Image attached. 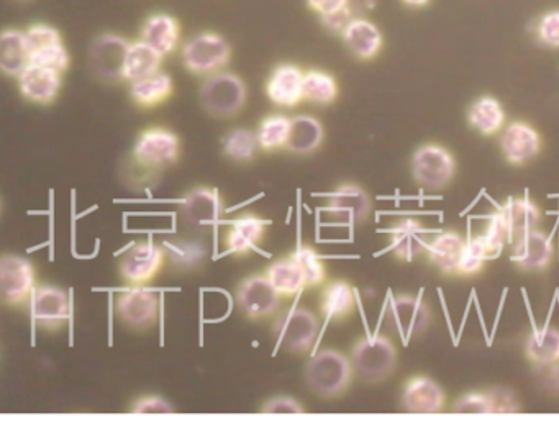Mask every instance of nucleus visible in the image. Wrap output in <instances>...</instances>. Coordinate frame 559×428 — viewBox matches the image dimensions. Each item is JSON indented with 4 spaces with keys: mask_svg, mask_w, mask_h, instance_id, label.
Returning <instances> with one entry per match:
<instances>
[{
    "mask_svg": "<svg viewBox=\"0 0 559 428\" xmlns=\"http://www.w3.org/2000/svg\"><path fill=\"white\" fill-rule=\"evenodd\" d=\"M355 376L351 358L341 351L325 348L305 366V383L310 391L323 399H337L343 396Z\"/></svg>",
    "mask_w": 559,
    "mask_h": 428,
    "instance_id": "obj_1",
    "label": "nucleus"
},
{
    "mask_svg": "<svg viewBox=\"0 0 559 428\" xmlns=\"http://www.w3.org/2000/svg\"><path fill=\"white\" fill-rule=\"evenodd\" d=\"M248 99L245 81L233 73L210 74L200 86V104L215 119H233Z\"/></svg>",
    "mask_w": 559,
    "mask_h": 428,
    "instance_id": "obj_2",
    "label": "nucleus"
},
{
    "mask_svg": "<svg viewBox=\"0 0 559 428\" xmlns=\"http://www.w3.org/2000/svg\"><path fill=\"white\" fill-rule=\"evenodd\" d=\"M355 374L364 383H381L391 378L397 366V348L386 335L360 338L351 350Z\"/></svg>",
    "mask_w": 559,
    "mask_h": 428,
    "instance_id": "obj_3",
    "label": "nucleus"
},
{
    "mask_svg": "<svg viewBox=\"0 0 559 428\" xmlns=\"http://www.w3.org/2000/svg\"><path fill=\"white\" fill-rule=\"evenodd\" d=\"M181 156V140L166 128H148L133 146L132 161L143 173L155 176L176 163Z\"/></svg>",
    "mask_w": 559,
    "mask_h": 428,
    "instance_id": "obj_4",
    "label": "nucleus"
},
{
    "mask_svg": "<svg viewBox=\"0 0 559 428\" xmlns=\"http://www.w3.org/2000/svg\"><path fill=\"white\" fill-rule=\"evenodd\" d=\"M182 63L197 76H210L222 71L232 58L228 41L214 32L197 33L182 46Z\"/></svg>",
    "mask_w": 559,
    "mask_h": 428,
    "instance_id": "obj_5",
    "label": "nucleus"
},
{
    "mask_svg": "<svg viewBox=\"0 0 559 428\" xmlns=\"http://www.w3.org/2000/svg\"><path fill=\"white\" fill-rule=\"evenodd\" d=\"M319 330L317 315L304 307L284 310L274 322V333L281 347L294 355L309 353L317 342Z\"/></svg>",
    "mask_w": 559,
    "mask_h": 428,
    "instance_id": "obj_6",
    "label": "nucleus"
},
{
    "mask_svg": "<svg viewBox=\"0 0 559 428\" xmlns=\"http://www.w3.org/2000/svg\"><path fill=\"white\" fill-rule=\"evenodd\" d=\"M130 41L117 33H102L92 41L89 50V68L99 81L105 84L125 81Z\"/></svg>",
    "mask_w": 559,
    "mask_h": 428,
    "instance_id": "obj_7",
    "label": "nucleus"
},
{
    "mask_svg": "<svg viewBox=\"0 0 559 428\" xmlns=\"http://www.w3.org/2000/svg\"><path fill=\"white\" fill-rule=\"evenodd\" d=\"M412 174L420 187L440 191L455 178V156L435 143L420 146L412 158Z\"/></svg>",
    "mask_w": 559,
    "mask_h": 428,
    "instance_id": "obj_8",
    "label": "nucleus"
},
{
    "mask_svg": "<svg viewBox=\"0 0 559 428\" xmlns=\"http://www.w3.org/2000/svg\"><path fill=\"white\" fill-rule=\"evenodd\" d=\"M37 273L27 258L5 253L0 260V296L5 306L20 307L32 301Z\"/></svg>",
    "mask_w": 559,
    "mask_h": 428,
    "instance_id": "obj_9",
    "label": "nucleus"
},
{
    "mask_svg": "<svg viewBox=\"0 0 559 428\" xmlns=\"http://www.w3.org/2000/svg\"><path fill=\"white\" fill-rule=\"evenodd\" d=\"M386 322L404 342L422 337L432 324V310L422 297L399 294L387 307Z\"/></svg>",
    "mask_w": 559,
    "mask_h": 428,
    "instance_id": "obj_10",
    "label": "nucleus"
},
{
    "mask_svg": "<svg viewBox=\"0 0 559 428\" xmlns=\"http://www.w3.org/2000/svg\"><path fill=\"white\" fill-rule=\"evenodd\" d=\"M115 314L125 327L146 332L160 319V297L145 286L130 287L115 299Z\"/></svg>",
    "mask_w": 559,
    "mask_h": 428,
    "instance_id": "obj_11",
    "label": "nucleus"
},
{
    "mask_svg": "<svg viewBox=\"0 0 559 428\" xmlns=\"http://www.w3.org/2000/svg\"><path fill=\"white\" fill-rule=\"evenodd\" d=\"M166 251L155 242H140L130 246L120 258L119 273L127 286H145L161 273Z\"/></svg>",
    "mask_w": 559,
    "mask_h": 428,
    "instance_id": "obj_12",
    "label": "nucleus"
},
{
    "mask_svg": "<svg viewBox=\"0 0 559 428\" xmlns=\"http://www.w3.org/2000/svg\"><path fill=\"white\" fill-rule=\"evenodd\" d=\"M235 304L245 319H268L278 312L281 294L274 289L268 276L256 274L241 281L235 291Z\"/></svg>",
    "mask_w": 559,
    "mask_h": 428,
    "instance_id": "obj_13",
    "label": "nucleus"
},
{
    "mask_svg": "<svg viewBox=\"0 0 559 428\" xmlns=\"http://www.w3.org/2000/svg\"><path fill=\"white\" fill-rule=\"evenodd\" d=\"M373 202L368 192L356 184H343L328 196L323 212L338 224L360 225L369 219Z\"/></svg>",
    "mask_w": 559,
    "mask_h": 428,
    "instance_id": "obj_14",
    "label": "nucleus"
},
{
    "mask_svg": "<svg viewBox=\"0 0 559 428\" xmlns=\"http://www.w3.org/2000/svg\"><path fill=\"white\" fill-rule=\"evenodd\" d=\"M30 306H32L35 324L46 332H58L68 324L71 304H69L68 294L61 287L51 286V284L37 286Z\"/></svg>",
    "mask_w": 559,
    "mask_h": 428,
    "instance_id": "obj_15",
    "label": "nucleus"
},
{
    "mask_svg": "<svg viewBox=\"0 0 559 428\" xmlns=\"http://www.w3.org/2000/svg\"><path fill=\"white\" fill-rule=\"evenodd\" d=\"M179 214L182 220L192 227H210L222 219L225 204L217 189L194 187L182 199Z\"/></svg>",
    "mask_w": 559,
    "mask_h": 428,
    "instance_id": "obj_16",
    "label": "nucleus"
},
{
    "mask_svg": "<svg viewBox=\"0 0 559 428\" xmlns=\"http://www.w3.org/2000/svg\"><path fill=\"white\" fill-rule=\"evenodd\" d=\"M543 140L537 128L527 122H512L500 137V150L505 160L514 166H523L540 155Z\"/></svg>",
    "mask_w": 559,
    "mask_h": 428,
    "instance_id": "obj_17",
    "label": "nucleus"
},
{
    "mask_svg": "<svg viewBox=\"0 0 559 428\" xmlns=\"http://www.w3.org/2000/svg\"><path fill=\"white\" fill-rule=\"evenodd\" d=\"M63 73L56 69L30 64L17 81L23 99L38 105H50L56 101L63 86Z\"/></svg>",
    "mask_w": 559,
    "mask_h": 428,
    "instance_id": "obj_18",
    "label": "nucleus"
},
{
    "mask_svg": "<svg viewBox=\"0 0 559 428\" xmlns=\"http://www.w3.org/2000/svg\"><path fill=\"white\" fill-rule=\"evenodd\" d=\"M445 391L428 376H414L404 386L402 406L409 414H438L445 409Z\"/></svg>",
    "mask_w": 559,
    "mask_h": 428,
    "instance_id": "obj_19",
    "label": "nucleus"
},
{
    "mask_svg": "<svg viewBox=\"0 0 559 428\" xmlns=\"http://www.w3.org/2000/svg\"><path fill=\"white\" fill-rule=\"evenodd\" d=\"M555 258V245L551 238L540 230L523 233L514 245L512 261L523 271H543Z\"/></svg>",
    "mask_w": 559,
    "mask_h": 428,
    "instance_id": "obj_20",
    "label": "nucleus"
},
{
    "mask_svg": "<svg viewBox=\"0 0 559 428\" xmlns=\"http://www.w3.org/2000/svg\"><path fill=\"white\" fill-rule=\"evenodd\" d=\"M304 76V71L296 64L278 66L266 82L269 101L286 109L297 107L304 101Z\"/></svg>",
    "mask_w": 559,
    "mask_h": 428,
    "instance_id": "obj_21",
    "label": "nucleus"
},
{
    "mask_svg": "<svg viewBox=\"0 0 559 428\" xmlns=\"http://www.w3.org/2000/svg\"><path fill=\"white\" fill-rule=\"evenodd\" d=\"M387 233L391 238L392 253L397 256V260L410 263L428 250V230L419 219L405 217L397 220Z\"/></svg>",
    "mask_w": 559,
    "mask_h": 428,
    "instance_id": "obj_22",
    "label": "nucleus"
},
{
    "mask_svg": "<svg viewBox=\"0 0 559 428\" xmlns=\"http://www.w3.org/2000/svg\"><path fill=\"white\" fill-rule=\"evenodd\" d=\"M268 232V222L255 214L240 215L232 220L225 233V246L228 253L246 256L260 248Z\"/></svg>",
    "mask_w": 559,
    "mask_h": 428,
    "instance_id": "obj_23",
    "label": "nucleus"
},
{
    "mask_svg": "<svg viewBox=\"0 0 559 428\" xmlns=\"http://www.w3.org/2000/svg\"><path fill=\"white\" fill-rule=\"evenodd\" d=\"M341 37L348 50L363 61L374 60L381 53L384 45V38L378 25L361 17L351 20L341 33Z\"/></svg>",
    "mask_w": 559,
    "mask_h": 428,
    "instance_id": "obj_24",
    "label": "nucleus"
},
{
    "mask_svg": "<svg viewBox=\"0 0 559 428\" xmlns=\"http://www.w3.org/2000/svg\"><path fill=\"white\" fill-rule=\"evenodd\" d=\"M140 40L153 46L163 56L176 51L181 41V23L169 14H153L143 22Z\"/></svg>",
    "mask_w": 559,
    "mask_h": 428,
    "instance_id": "obj_25",
    "label": "nucleus"
},
{
    "mask_svg": "<svg viewBox=\"0 0 559 428\" xmlns=\"http://www.w3.org/2000/svg\"><path fill=\"white\" fill-rule=\"evenodd\" d=\"M32 64L27 35L17 28H5L0 37V69L9 78H19Z\"/></svg>",
    "mask_w": 559,
    "mask_h": 428,
    "instance_id": "obj_26",
    "label": "nucleus"
},
{
    "mask_svg": "<svg viewBox=\"0 0 559 428\" xmlns=\"http://www.w3.org/2000/svg\"><path fill=\"white\" fill-rule=\"evenodd\" d=\"M466 248V240L458 232L438 233L432 242L428 243V258L443 274H456L461 256Z\"/></svg>",
    "mask_w": 559,
    "mask_h": 428,
    "instance_id": "obj_27",
    "label": "nucleus"
},
{
    "mask_svg": "<svg viewBox=\"0 0 559 428\" xmlns=\"http://www.w3.org/2000/svg\"><path fill=\"white\" fill-rule=\"evenodd\" d=\"M325 138L322 122L312 115H297L292 119L291 135L286 150L292 155H312Z\"/></svg>",
    "mask_w": 559,
    "mask_h": 428,
    "instance_id": "obj_28",
    "label": "nucleus"
},
{
    "mask_svg": "<svg viewBox=\"0 0 559 428\" xmlns=\"http://www.w3.org/2000/svg\"><path fill=\"white\" fill-rule=\"evenodd\" d=\"M174 81L169 74H151L148 78L130 82V97L141 109H153L173 96Z\"/></svg>",
    "mask_w": 559,
    "mask_h": 428,
    "instance_id": "obj_29",
    "label": "nucleus"
},
{
    "mask_svg": "<svg viewBox=\"0 0 559 428\" xmlns=\"http://www.w3.org/2000/svg\"><path fill=\"white\" fill-rule=\"evenodd\" d=\"M320 310L323 317L333 322H343L356 310V296L353 287L346 281H332L323 287Z\"/></svg>",
    "mask_w": 559,
    "mask_h": 428,
    "instance_id": "obj_30",
    "label": "nucleus"
},
{
    "mask_svg": "<svg viewBox=\"0 0 559 428\" xmlns=\"http://www.w3.org/2000/svg\"><path fill=\"white\" fill-rule=\"evenodd\" d=\"M266 276L281 297L291 299V297H296L300 291L307 289L304 269L300 268L296 258L292 255L269 265V268L266 269Z\"/></svg>",
    "mask_w": 559,
    "mask_h": 428,
    "instance_id": "obj_31",
    "label": "nucleus"
},
{
    "mask_svg": "<svg viewBox=\"0 0 559 428\" xmlns=\"http://www.w3.org/2000/svg\"><path fill=\"white\" fill-rule=\"evenodd\" d=\"M468 122L484 137L499 133L505 125V110L496 97L482 96L468 110Z\"/></svg>",
    "mask_w": 559,
    "mask_h": 428,
    "instance_id": "obj_32",
    "label": "nucleus"
},
{
    "mask_svg": "<svg viewBox=\"0 0 559 428\" xmlns=\"http://www.w3.org/2000/svg\"><path fill=\"white\" fill-rule=\"evenodd\" d=\"M499 212L509 227L512 242L523 233L535 230L540 224V209L535 202L528 201V199H510L507 204L500 207Z\"/></svg>",
    "mask_w": 559,
    "mask_h": 428,
    "instance_id": "obj_33",
    "label": "nucleus"
},
{
    "mask_svg": "<svg viewBox=\"0 0 559 428\" xmlns=\"http://www.w3.org/2000/svg\"><path fill=\"white\" fill-rule=\"evenodd\" d=\"M164 56L143 40L133 41L125 63V81L135 82L158 73Z\"/></svg>",
    "mask_w": 559,
    "mask_h": 428,
    "instance_id": "obj_34",
    "label": "nucleus"
},
{
    "mask_svg": "<svg viewBox=\"0 0 559 428\" xmlns=\"http://www.w3.org/2000/svg\"><path fill=\"white\" fill-rule=\"evenodd\" d=\"M525 355L535 366L550 365L559 360V330L555 327L540 328L530 333L525 342Z\"/></svg>",
    "mask_w": 559,
    "mask_h": 428,
    "instance_id": "obj_35",
    "label": "nucleus"
},
{
    "mask_svg": "<svg viewBox=\"0 0 559 428\" xmlns=\"http://www.w3.org/2000/svg\"><path fill=\"white\" fill-rule=\"evenodd\" d=\"M166 258L178 271H196L204 265L207 250L204 243L196 240H166L163 243Z\"/></svg>",
    "mask_w": 559,
    "mask_h": 428,
    "instance_id": "obj_36",
    "label": "nucleus"
},
{
    "mask_svg": "<svg viewBox=\"0 0 559 428\" xmlns=\"http://www.w3.org/2000/svg\"><path fill=\"white\" fill-rule=\"evenodd\" d=\"M258 133L248 128H235L223 138V155L233 163H250L260 150Z\"/></svg>",
    "mask_w": 559,
    "mask_h": 428,
    "instance_id": "obj_37",
    "label": "nucleus"
},
{
    "mask_svg": "<svg viewBox=\"0 0 559 428\" xmlns=\"http://www.w3.org/2000/svg\"><path fill=\"white\" fill-rule=\"evenodd\" d=\"M338 82L332 74L310 69L304 76V101L315 105H330L338 99Z\"/></svg>",
    "mask_w": 559,
    "mask_h": 428,
    "instance_id": "obj_38",
    "label": "nucleus"
},
{
    "mask_svg": "<svg viewBox=\"0 0 559 428\" xmlns=\"http://www.w3.org/2000/svg\"><path fill=\"white\" fill-rule=\"evenodd\" d=\"M292 119L286 115H269L258 128V140H260L261 150L276 151L286 148L291 135Z\"/></svg>",
    "mask_w": 559,
    "mask_h": 428,
    "instance_id": "obj_39",
    "label": "nucleus"
},
{
    "mask_svg": "<svg viewBox=\"0 0 559 428\" xmlns=\"http://www.w3.org/2000/svg\"><path fill=\"white\" fill-rule=\"evenodd\" d=\"M292 256L296 258L300 268L304 269L307 287H319L327 281V268L319 253L309 245H300Z\"/></svg>",
    "mask_w": 559,
    "mask_h": 428,
    "instance_id": "obj_40",
    "label": "nucleus"
},
{
    "mask_svg": "<svg viewBox=\"0 0 559 428\" xmlns=\"http://www.w3.org/2000/svg\"><path fill=\"white\" fill-rule=\"evenodd\" d=\"M487 260H492V258L482 237L469 238L456 274L466 276V278L476 276L481 273Z\"/></svg>",
    "mask_w": 559,
    "mask_h": 428,
    "instance_id": "obj_41",
    "label": "nucleus"
},
{
    "mask_svg": "<svg viewBox=\"0 0 559 428\" xmlns=\"http://www.w3.org/2000/svg\"><path fill=\"white\" fill-rule=\"evenodd\" d=\"M32 64L64 73V71H68L69 64H71V56H69L66 45L60 41V43H53V45L43 46V48L32 51Z\"/></svg>",
    "mask_w": 559,
    "mask_h": 428,
    "instance_id": "obj_42",
    "label": "nucleus"
},
{
    "mask_svg": "<svg viewBox=\"0 0 559 428\" xmlns=\"http://www.w3.org/2000/svg\"><path fill=\"white\" fill-rule=\"evenodd\" d=\"M482 240L486 243L491 258H496V256L500 255V251L504 250L505 243L512 242L509 227L505 224L504 217H502L499 210L489 219V224H487L486 233L482 235Z\"/></svg>",
    "mask_w": 559,
    "mask_h": 428,
    "instance_id": "obj_43",
    "label": "nucleus"
},
{
    "mask_svg": "<svg viewBox=\"0 0 559 428\" xmlns=\"http://www.w3.org/2000/svg\"><path fill=\"white\" fill-rule=\"evenodd\" d=\"M453 414L461 415H487L494 414V404L487 392H473L466 394L455 402V406L451 407Z\"/></svg>",
    "mask_w": 559,
    "mask_h": 428,
    "instance_id": "obj_44",
    "label": "nucleus"
},
{
    "mask_svg": "<svg viewBox=\"0 0 559 428\" xmlns=\"http://www.w3.org/2000/svg\"><path fill=\"white\" fill-rule=\"evenodd\" d=\"M535 33L541 45L559 48V10H550L541 15L535 25Z\"/></svg>",
    "mask_w": 559,
    "mask_h": 428,
    "instance_id": "obj_45",
    "label": "nucleus"
},
{
    "mask_svg": "<svg viewBox=\"0 0 559 428\" xmlns=\"http://www.w3.org/2000/svg\"><path fill=\"white\" fill-rule=\"evenodd\" d=\"M25 35H27L30 53L38 50V48H43V46L53 45V43H60V41H63L60 30L53 27V25H46V23H35V25L25 30Z\"/></svg>",
    "mask_w": 559,
    "mask_h": 428,
    "instance_id": "obj_46",
    "label": "nucleus"
},
{
    "mask_svg": "<svg viewBox=\"0 0 559 428\" xmlns=\"http://www.w3.org/2000/svg\"><path fill=\"white\" fill-rule=\"evenodd\" d=\"M132 414H173L174 407L171 402L160 396L138 397L137 401L130 406Z\"/></svg>",
    "mask_w": 559,
    "mask_h": 428,
    "instance_id": "obj_47",
    "label": "nucleus"
},
{
    "mask_svg": "<svg viewBox=\"0 0 559 428\" xmlns=\"http://www.w3.org/2000/svg\"><path fill=\"white\" fill-rule=\"evenodd\" d=\"M494 404V414H515L519 412V399L507 388H492L487 391Z\"/></svg>",
    "mask_w": 559,
    "mask_h": 428,
    "instance_id": "obj_48",
    "label": "nucleus"
},
{
    "mask_svg": "<svg viewBox=\"0 0 559 428\" xmlns=\"http://www.w3.org/2000/svg\"><path fill=\"white\" fill-rule=\"evenodd\" d=\"M538 386L546 394L559 397V360L553 361L550 365L535 366Z\"/></svg>",
    "mask_w": 559,
    "mask_h": 428,
    "instance_id": "obj_49",
    "label": "nucleus"
},
{
    "mask_svg": "<svg viewBox=\"0 0 559 428\" xmlns=\"http://www.w3.org/2000/svg\"><path fill=\"white\" fill-rule=\"evenodd\" d=\"M263 414H304L305 409L294 397L278 396L271 397L261 406Z\"/></svg>",
    "mask_w": 559,
    "mask_h": 428,
    "instance_id": "obj_50",
    "label": "nucleus"
},
{
    "mask_svg": "<svg viewBox=\"0 0 559 428\" xmlns=\"http://www.w3.org/2000/svg\"><path fill=\"white\" fill-rule=\"evenodd\" d=\"M307 5L319 17H325V15L337 14L346 7H350V0H307Z\"/></svg>",
    "mask_w": 559,
    "mask_h": 428,
    "instance_id": "obj_51",
    "label": "nucleus"
},
{
    "mask_svg": "<svg viewBox=\"0 0 559 428\" xmlns=\"http://www.w3.org/2000/svg\"><path fill=\"white\" fill-rule=\"evenodd\" d=\"M353 19H355V17L351 15V7H346L345 10H341V12H337V14L320 17V22H322L323 27L330 30V32L343 33L346 25Z\"/></svg>",
    "mask_w": 559,
    "mask_h": 428,
    "instance_id": "obj_52",
    "label": "nucleus"
},
{
    "mask_svg": "<svg viewBox=\"0 0 559 428\" xmlns=\"http://www.w3.org/2000/svg\"><path fill=\"white\" fill-rule=\"evenodd\" d=\"M402 2H404L405 5H410V7H417V9L430 4V0H402Z\"/></svg>",
    "mask_w": 559,
    "mask_h": 428,
    "instance_id": "obj_53",
    "label": "nucleus"
},
{
    "mask_svg": "<svg viewBox=\"0 0 559 428\" xmlns=\"http://www.w3.org/2000/svg\"><path fill=\"white\" fill-rule=\"evenodd\" d=\"M15 2H32V0H15Z\"/></svg>",
    "mask_w": 559,
    "mask_h": 428,
    "instance_id": "obj_54",
    "label": "nucleus"
}]
</instances>
